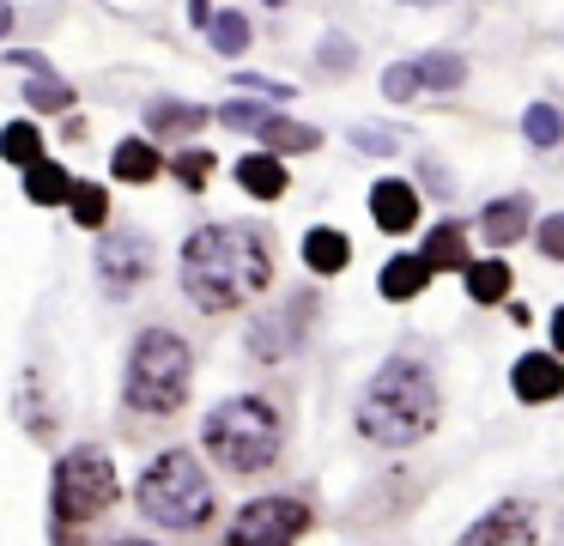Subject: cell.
Instances as JSON below:
<instances>
[{"instance_id":"6da1fadb","label":"cell","mask_w":564,"mask_h":546,"mask_svg":"<svg viewBox=\"0 0 564 546\" xmlns=\"http://www.w3.org/2000/svg\"><path fill=\"white\" fill-rule=\"evenodd\" d=\"M273 286V237L261 225H200L183 243V291L195 310L231 315Z\"/></svg>"},{"instance_id":"7a4b0ae2","label":"cell","mask_w":564,"mask_h":546,"mask_svg":"<svg viewBox=\"0 0 564 546\" xmlns=\"http://www.w3.org/2000/svg\"><path fill=\"white\" fill-rule=\"evenodd\" d=\"M443 413V395H437V371H431L419 352H394L377 376H370L365 400H358V431L382 449H406L419 437H431Z\"/></svg>"},{"instance_id":"3957f363","label":"cell","mask_w":564,"mask_h":546,"mask_svg":"<svg viewBox=\"0 0 564 546\" xmlns=\"http://www.w3.org/2000/svg\"><path fill=\"white\" fill-rule=\"evenodd\" d=\"M200 443L225 473H268L285 449V419L268 395H231L207 413Z\"/></svg>"},{"instance_id":"277c9868","label":"cell","mask_w":564,"mask_h":546,"mask_svg":"<svg viewBox=\"0 0 564 546\" xmlns=\"http://www.w3.org/2000/svg\"><path fill=\"white\" fill-rule=\"evenodd\" d=\"M188 383H195V352L176 328H147L128 352V376H122V400L147 419H164L188 400Z\"/></svg>"},{"instance_id":"5b68a950","label":"cell","mask_w":564,"mask_h":546,"mask_svg":"<svg viewBox=\"0 0 564 546\" xmlns=\"http://www.w3.org/2000/svg\"><path fill=\"white\" fill-rule=\"evenodd\" d=\"M134 504H140V516L159 522V528H207L219 497H213L207 468H200L188 449H164V456L140 473Z\"/></svg>"},{"instance_id":"8992f818","label":"cell","mask_w":564,"mask_h":546,"mask_svg":"<svg viewBox=\"0 0 564 546\" xmlns=\"http://www.w3.org/2000/svg\"><path fill=\"white\" fill-rule=\"evenodd\" d=\"M116 504V468L104 449H67L55 461V485H50V510L55 528H79V522H98Z\"/></svg>"},{"instance_id":"52a82bcc","label":"cell","mask_w":564,"mask_h":546,"mask_svg":"<svg viewBox=\"0 0 564 546\" xmlns=\"http://www.w3.org/2000/svg\"><path fill=\"white\" fill-rule=\"evenodd\" d=\"M310 522H316V510L304 497L273 492V497H256V504L237 510L231 528H225V546H297L310 534Z\"/></svg>"},{"instance_id":"ba28073f","label":"cell","mask_w":564,"mask_h":546,"mask_svg":"<svg viewBox=\"0 0 564 546\" xmlns=\"http://www.w3.org/2000/svg\"><path fill=\"white\" fill-rule=\"evenodd\" d=\"M310 310H316V291H297L292 303H280V310L256 315V328H249V358H261V364H280V358H292V352L304 346Z\"/></svg>"},{"instance_id":"9c48e42d","label":"cell","mask_w":564,"mask_h":546,"mask_svg":"<svg viewBox=\"0 0 564 546\" xmlns=\"http://www.w3.org/2000/svg\"><path fill=\"white\" fill-rule=\"evenodd\" d=\"M152 274V243L134 237V231H116V237L98 243V279L110 298H128V291L140 286V279Z\"/></svg>"},{"instance_id":"30bf717a","label":"cell","mask_w":564,"mask_h":546,"mask_svg":"<svg viewBox=\"0 0 564 546\" xmlns=\"http://www.w3.org/2000/svg\"><path fill=\"white\" fill-rule=\"evenodd\" d=\"M455 546H534V504L528 497H503Z\"/></svg>"},{"instance_id":"8fae6325","label":"cell","mask_w":564,"mask_h":546,"mask_svg":"<svg viewBox=\"0 0 564 546\" xmlns=\"http://www.w3.org/2000/svg\"><path fill=\"white\" fill-rule=\"evenodd\" d=\"M510 388L528 400V407H540V400H558L564 395V364L558 352H522L510 371Z\"/></svg>"},{"instance_id":"7c38bea8","label":"cell","mask_w":564,"mask_h":546,"mask_svg":"<svg viewBox=\"0 0 564 546\" xmlns=\"http://www.w3.org/2000/svg\"><path fill=\"white\" fill-rule=\"evenodd\" d=\"M370 218H377V231H389V237L413 231L419 225V189L401 176H382L377 189H370Z\"/></svg>"},{"instance_id":"4fadbf2b","label":"cell","mask_w":564,"mask_h":546,"mask_svg":"<svg viewBox=\"0 0 564 546\" xmlns=\"http://www.w3.org/2000/svg\"><path fill=\"white\" fill-rule=\"evenodd\" d=\"M528 218H534V201L528 194H503V201H491L479 213V231H486V243H522Z\"/></svg>"},{"instance_id":"5bb4252c","label":"cell","mask_w":564,"mask_h":546,"mask_svg":"<svg viewBox=\"0 0 564 546\" xmlns=\"http://www.w3.org/2000/svg\"><path fill=\"white\" fill-rule=\"evenodd\" d=\"M200 128H207V109L200 104H171V97L147 104V133L152 140H183V133H200Z\"/></svg>"},{"instance_id":"9a60e30c","label":"cell","mask_w":564,"mask_h":546,"mask_svg":"<svg viewBox=\"0 0 564 546\" xmlns=\"http://www.w3.org/2000/svg\"><path fill=\"white\" fill-rule=\"evenodd\" d=\"M237 182H243V194H256V201H280L292 176H285L280 152H249V158H237Z\"/></svg>"},{"instance_id":"2e32d148","label":"cell","mask_w":564,"mask_h":546,"mask_svg":"<svg viewBox=\"0 0 564 546\" xmlns=\"http://www.w3.org/2000/svg\"><path fill=\"white\" fill-rule=\"evenodd\" d=\"M419 255H425L431 274H462V267H467V225L443 218V225L425 237V249H419Z\"/></svg>"},{"instance_id":"e0dca14e","label":"cell","mask_w":564,"mask_h":546,"mask_svg":"<svg viewBox=\"0 0 564 546\" xmlns=\"http://www.w3.org/2000/svg\"><path fill=\"white\" fill-rule=\"evenodd\" d=\"M377 286H382V298H389V303H413L419 291L431 286L425 255H394V261L382 267V279H377Z\"/></svg>"},{"instance_id":"ac0fdd59","label":"cell","mask_w":564,"mask_h":546,"mask_svg":"<svg viewBox=\"0 0 564 546\" xmlns=\"http://www.w3.org/2000/svg\"><path fill=\"white\" fill-rule=\"evenodd\" d=\"M346 261H352V243H346V231L316 225V231L304 237V267H310V274H346Z\"/></svg>"},{"instance_id":"d6986e66","label":"cell","mask_w":564,"mask_h":546,"mask_svg":"<svg viewBox=\"0 0 564 546\" xmlns=\"http://www.w3.org/2000/svg\"><path fill=\"white\" fill-rule=\"evenodd\" d=\"M256 140L268 146V152H316L322 146V133L310 128V121H292V116H268L256 128Z\"/></svg>"},{"instance_id":"ffe728a7","label":"cell","mask_w":564,"mask_h":546,"mask_svg":"<svg viewBox=\"0 0 564 546\" xmlns=\"http://www.w3.org/2000/svg\"><path fill=\"white\" fill-rule=\"evenodd\" d=\"M510 261L503 255H486V261H467V298L474 303H503L510 298Z\"/></svg>"},{"instance_id":"44dd1931","label":"cell","mask_w":564,"mask_h":546,"mask_svg":"<svg viewBox=\"0 0 564 546\" xmlns=\"http://www.w3.org/2000/svg\"><path fill=\"white\" fill-rule=\"evenodd\" d=\"M25 194L37 206H67L74 201V176L62 164H50V158H37V164H25Z\"/></svg>"},{"instance_id":"7402d4cb","label":"cell","mask_w":564,"mask_h":546,"mask_svg":"<svg viewBox=\"0 0 564 546\" xmlns=\"http://www.w3.org/2000/svg\"><path fill=\"white\" fill-rule=\"evenodd\" d=\"M110 170L122 182H152L164 170V158H159V146H147V140H122V146H116V158H110Z\"/></svg>"},{"instance_id":"603a6c76","label":"cell","mask_w":564,"mask_h":546,"mask_svg":"<svg viewBox=\"0 0 564 546\" xmlns=\"http://www.w3.org/2000/svg\"><path fill=\"white\" fill-rule=\"evenodd\" d=\"M522 133H528V146L552 152V146L564 140V109H558V104H528V109H522Z\"/></svg>"},{"instance_id":"cb8c5ba5","label":"cell","mask_w":564,"mask_h":546,"mask_svg":"<svg viewBox=\"0 0 564 546\" xmlns=\"http://www.w3.org/2000/svg\"><path fill=\"white\" fill-rule=\"evenodd\" d=\"M0 158H7V164H37L43 133L31 128V121H7V128H0Z\"/></svg>"},{"instance_id":"d4e9b609","label":"cell","mask_w":564,"mask_h":546,"mask_svg":"<svg viewBox=\"0 0 564 546\" xmlns=\"http://www.w3.org/2000/svg\"><path fill=\"white\" fill-rule=\"evenodd\" d=\"M419 79H425L431 92H455V85L467 79V67H462V55H449V49H431V55L419 61Z\"/></svg>"},{"instance_id":"484cf974","label":"cell","mask_w":564,"mask_h":546,"mask_svg":"<svg viewBox=\"0 0 564 546\" xmlns=\"http://www.w3.org/2000/svg\"><path fill=\"white\" fill-rule=\"evenodd\" d=\"M25 104L31 109H55V116H62V109H74V85L55 79V73H37V79L25 85Z\"/></svg>"},{"instance_id":"4316f807","label":"cell","mask_w":564,"mask_h":546,"mask_svg":"<svg viewBox=\"0 0 564 546\" xmlns=\"http://www.w3.org/2000/svg\"><path fill=\"white\" fill-rule=\"evenodd\" d=\"M67 206H74V218L86 231H98L104 218H110V194H104L98 182H74V201H67Z\"/></svg>"},{"instance_id":"83f0119b","label":"cell","mask_w":564,"mask_h":546,"mask_svg":"<svg viewBox=\"0 0 564 546\" xmlns=\"http://www.w3.org/2000/svg\"><path fill=\"white\" fill-rule=\"evenodd\" d=\"M207 31H213V49H219V55H243L249 49V19L243 12H219Z\"/></svg>"},{"instance_id":"f1b7e54d","label":"cell","mask_w":564,"mask_h":546,"mask_svg":"<svg viewBox=\"0 0 564 546\" xmlns=\"http://www.w3.org/2000/svg\"><path fill=\"white\" fill-rule=\"evenodd\" d=\"M419 92H425V79H419L413 61H394V67L382 73V97H394V104H413Z\"/></svg>"},{"instance_id":"f546056e","label":"cell","mask_w":564,"mask_h":546,"mask_svg":"<svg viewBox=\"0 0 564 546\" xmlns=\"http://www.w3.org/2000/svg\"><path fill=\"white\" fill-rule=\"evenodd\" d=\"M176 182H183V189H207V176H213V152H200V146H188V152H176Z\"/></svg>"},{"instance_id":"4dcf8cb0","label":"cell","mask_w":564,"mask_h":546,"mask_svg":"<svg viewBox=\"0 0 564 546\" xmlns=\"http://www.w3.org/2000/svg\"><path fill=\"white\" fill-rule=\"evenodd\" d=\"M268 116H273L268 104H225V109H219V121H225V128H249V133H256Z\"/></svg>"},{"instance_id":"1f68e13d","label":"cell","mask_w":564,"mask_h":546,"mask_svg":"<svg viewBox=\"0 0 564 546\" xmlns=\"http://www.w3.org/2000/svg\"><path fill=\"white\" fill-rule=\"evenodd\" d=\"M534 243H540V255H546V261H564V213H552V218H540V231H534Z\"/></svg>"},{"instance_id":"d6a6232c","label":"cell","mask_w":564,"mask_h":546,"mask_svg":"<svg viewBox=\"0 0 564 546\" xmlns=\"http://www.w3.org/2000/svg\"><path fill=\"white\" fill-rule=\"evenodd\" d=\"M316 61H322V67H328V73H346V67H352L358 55H352V43H346V36L334 31V36H322V55H316Z\"/></svg>"},{"instance_id":"836d02e7","label":"cell","mask_w":564,"mask_h":546,"mask_svg":"<svg viewBox=\"0 0 564 546\" xmlns=\"http://www.w3.org/2000/svg\"><path fill=\"white\" fill-rule=\"evenodd\" d=\"M352 146H358V152H377V158L401 152V140H394L389 128H352Z\"/></svg>"},{"instance_id":"e575fe53","label":"cell","mask_w":564,"mask_h":546,"mask_svg":"<svg viewBox=\"0 0 564 546\" xmlns=\"http://www.w3.org/2000/svg\"><path fill=\"white\" fill-rule=\"evenodd\" d=\"M237 85H243V92H261V97H292V85L261 79V73H237Z\"/></svg>"},{"instance_id":"d590c367","label":"cell","mask_w":564,"mask_h":546,"mask_svg":"<svg viewBox=\"0 0 564 546\" xmlns=\"http://www.w3.org/2000/svg\"><path fill=\"white\" fill-rule=\"evenodd\" d=\"M188 19H195V24H213V7H207V0H188Z\"/></svg>"},{"instance_id":"8d00e7d4","label":"cell","mask_w":564,"mask_h":546,"mask_svg":"<svg viewBox=\"0 0 564 546\" xmlns=\"http://www.w3.org/2000/svg\"><path fill=\"white\" fill-rule=\"evenodd\" d=\"M552 340H558V352H564V310H552Z\"/></svg>"},{"instance_id":"74e56055","label":"cell","mask_w":564,"mask_h":546,"mask_svg":"<svg viewBox=\"0 0 564 546\" xmlns=\"http://www.w3.org/2000/svg\"><path fill=\"white\" fill-rule=\"evenodd\" d=\"M13 31V7H7V0H0V36Z\"/></svg>"},{"instance_id":"f35d334b","label":"cell","mask_w":564,"mask_h":546,"mask_svg":"<svg viewBox=\"0 0 564 546\" xmlns=\"http://www.w3.org/2000/svg\"><path fill=\"white\" fill-rule=\"evenodd\" d=\"M116 546H152V540H134V534H128V540H116Z\"/></svg>"},{"instance_id":"ab89813d","label":"cell","mask_w":564,"mask_h":546,"mask_svg":"<svg viewBox=\"0 0 564 546\" xmlns=\"http://www.w3.org/2000/svg\"><path fill=\"white\" fill-rule=\"evenodd\" d=\"M268 7H285V0H268Z\"/></svg>"}]
</instances>
